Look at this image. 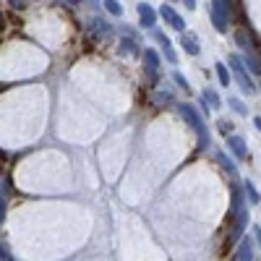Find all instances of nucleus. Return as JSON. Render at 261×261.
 Listing matches in <instances>:
<instances>
[{"label":"nucleus","instance_id":"obj_1","mask_svg":"<svg viewBox=\"0 0 261 261\" xmlns=\"http://www.w3.org/2000/svg\"><path fill=\"white\" fill-rule=\"evenodd\" d=\"M232 212H235V225H232V241H241V235L248 225V204L243 199L241 188H235L232 193Z\"/></svg>","mask_w":261,"mask_h":261},{"label":"nucleus","instance_id":"obj_2","mask_svg":"<svg viewBox=\"0 0 261 261\" xmlns=\"http://www.w3.org/2000/svg\"><path fill=\"white\" fill-rule=\"evenodd\" d=\"M180 110V115H183V120L196 130V136H199V146L201 149H206L209 146V130H206V125H204V120H201V115L193 110V105H180L178 107Z\"/></svg>","mask_w":261,"mask_h":261},{"label":"nucleus","instance_id":"obj_3","mask_svg":"<svg viewBox=\"0 0 261 261\" xmlns=\"http://www.w3.org/2000/svg\"><path fill=\"white\" fill-rule=\"evenodd\" d=\"M212 24L217 32L230 29V0H212Z\"/></svg>","mask_w":261,"mask_h":261},{"label":"nucleus","instance_id":"obj_4","mask_svg":"<svg viewBox=\"0 0 261 261\" xmlns=\"http://www.w3.org/2000/svg\"><path fill=\"white\" fill-rule=\"evenodd\" d=\"M230 71H232L235 81L241 84V89H243L246 94H251V92H253V84H251V79H248V71H246L241 55H230Z\"/></svg>","mask_w":261,"mask_h":261},{"label":"nucleus","instance_id":"obj_5","mask_svg":"<svg viewBox=\"0 0 261 261\" xmlns=\"http://www.w3.org/2000/svg\"><path fill=\"white\" fill-rule=\"evenodd\" d=\"M86 32H89V37L92 39H107L113 34V29H110V24L102 18V16H94V18H89V24H86Z\"/></svg>","mask_w":261,"mask_h":261},{"label":"nucleus","instance_id":"obj_6","mask_svg":"<svg viewBox=\"0 0 261 261\" xmlns=\"http://www.w3.org/2000/svg\"><path fill=\"white\" fill-rule=\"evenodd\" d=\"M238 39V45H241L243 50H246V63H248V68L253 71V73H261V55L248 45V39H246V34H238L235 37Z\"/></svg>","mask_w":261,"mask_h":261},{"label":"nucleus","instance_id":"obj_7","mask_svg":"<svg viewBox=\"0 0 261 261\" xmlns=\"http://www.w3.org/2000/svg\"><path fill=\"white\" fill-rule=\"evenodd\" d=\"M160 16H162L175 32H186V21L178 16V11H172V6H162V8H160Z\"/></svg>","mask_w":261,"mask_h":261},{"label":"nucleus","instance_id":"obj_8","mask_svg":"<svg viewBox=\"0 0 261 261\" xmlns=\"http://www.w3.org/2000/svg\"><path fill=\"white\" fill-rule=\"evenodd\" d=\"M139 16H141V18H139V21H141V27H144V29H151V27L157 24L160 11H154L149 3H139Z\"/></svg>","mask_w":261,"mask_h":261},{"label":"nucleus","instance_id":"obj_9","mask_svg":"<svg viewBox=\"0 0 261 261\" xmlns=\"http://www.w3.org/2000/svg\"><path fill=\"white\" fill-rule=\"evenodd\" d=\"M235 261H253V238H241L238 241Z\"/></svg>","mask_w":261,"mask_h":261},{"label":"nucleus","instance_id":"obj_10","mask_svg":"<svg viewBox=\"0 0 261 261\" xmlns=\"http://www.w3.org/2000/svg\"><path fill=\"white\" fill-rule=\"evenodd\" d=\"M144 65H146V71L154 76V81H157V71H160V53L157 50H144Z\"/></svg>","mask_w":261,"mask_h":261},{"label":"nucleus","instance_id":"obj_11","mask_svg":"<svg viewBox=\"0 0 261 261\" xmlns=\"http://www.w3.org/2000/svg\"><path fill=\"white\" fill-rule=\"evenodd\" d=\"M227 149L232 151L238 160H246L248 157V149H246V144H243L241 136H227Z\"/></svg>","mask_w":261,"mask_h":261},{"label":"nucleus","instance_id":"obj_12","mask_svg":"<svg viewBox=\"0 0 261 261\" xmlns=\"http://www.w3.org/2000/svg\"><path fill=\"white\" fill-rule=\"evenodd\" d=\"M154 39H157V45L165 50V58L170 60V63H175L178 58H175V50H172V45H170V39H167V34L165 32H154Z\"/></svg>","mask_w":261,"mask_h":261},{"label":"nucleus","instance_id":"obj_13","mask_svg":"<svg viewBox=\"0 0 261 261\" xmlns=\"http://www.w3.org/2000/svg\"><path fill=\"white\" fill-rule=\"evenodd\" d=\"M183 47H186V53H188V55H199V53H201L199 39H196L193 34H183Z\"/></svg>","mask_w":261,"mask_h":261},{"label":"nucleus","instance_id":"obj_14","mask_svg":"<svg viewBox=\"0 0 261 261\" xmlns=\"http://www.w3.org/2000/svg\"><path fill=\"white\" fill-rule=\"evenodd\" d=\"M204 99H206V105L212 107V110H217V107L222 105V99H220V94L217 92H212V89H204Z\"/></svg>","mask_w":261,"mask_h":261},{"label":"nucleus","instance_id":"obj_15","mask_svg":"<svg viewBox=\"0 0 261 261\" xmlns=\"http://www.w3.org/2000/svg\"><path fill=\"white\" fill-rule=\"evenodd\" d=\"M217 162H220V165H222V167L230 172V175H238V167L232 165V160H230L227 154H222V151H220V154H217Z\"/></svg>","mask_w":261,"mask_h":261},{"label":"nucleus","instance_id":"obj_16","mask_svg":"<svg viewBox=\"0 0 261 261\" xmlns=\"http://www.w3.org/2000/svg\"><path fill=\"white\" fill-rule=\"evenodd\" d=\"M243 188H246V196H248L251 204H258V201H261V196H258V191L251 186V180H243Z\"/></svg>","mask_w":261,"mask_h":261},{"label":"nucleus","instance_id":"obj_17","mask_svg":"<svg viewBox=\"0 0 261 261\" xmlns=\"http://www.w3.org/2000/svg\"><path fill=\"white\" fill-rule=\"evenodd\" d=\"M217 79H220V84H222V86H227V84L232 81V79H230V71L225 68L222 63H217Z\"/></svg>","mask_w":261,"mask_h":261},{"label":"nucleus","instance_id":"obj_18","mask_svg":"<svg viewBox=\"0 0 261 261\" xmlns=\"http://www.w3.org/2000/svg\"><path fill=\"white\" fill-rule=\"evenodd\" d=\"M105 8H107V13H113V16H123V6L118 3V0H105Z\"/></svg>","mask_w":261,"mask_h":261},{"label":"nucleus","instance_id":"obj_19","mask_svg":"<svg viewBox=\"0 0 261 261\" xmlns=\"http://www.w3.org/2000/svg\"><path fill=\"white\" fill-rule=\"evenodd\" d=\"M230 107H232V110H235L238 115H246V113H248V110H246V105H243V102H238L235 97L230 99Z\"/></svg>","mask_w":261,"mask_h":261},{"label":"nucleus","instance_id":"obj_20","mask_svg":"<svg viewBox=\"0 0 261 261\" xmlns=\"http://www.w3.org/2000/svg\"><path fill=\"white\" fill-rule=\"evenodd\" d=\"M167 102H170V94L160 92V94H157V105H167Z\"/></svg>","mask_w":261,"mask_h":261},{"label":"nucleus","instance_id":"obj_21","mask_svg":"<svg viewBox=\"0 0 261 261\" xmlns=\"http://www.w3.org/2000/svg\"><path fill=\"white\" fill-rule=\"evenodd\" d=\"M175 81H178V84H180V86H183V89H188V84H186V79H183V76H180V73H175Z\"/></svg>","mask_w":261,"mask_h":261},{"label":"nucleus","instance_id":"obj_22","mask_svg":"<svg viewBox=\"0 0 261 261\" xmlns=\"http://www.w3.org/2000/svg\"><path fill=\"white\" fill-rule=\"evenodd\" d=\"M183 3H186V8H188V11H193V8H196V0H183Z\"/></svg>","mask_w":261,"mask_h":261},{"label":"nucleus","instance_id":"obj_23","mask_svg":"<svg viewBox=\"0 0 261 261\" xmlns=\"http://www.w3.org/2000/svg\"><path fill=\"white\" fill-rule=\"evenodd\" d=\"M256 241H258V248H261V227L256 225Z\"/></svg>","mask_w":261,"mask_h":261},{"label":"nucleus","instance_id":"obj_24","mask_svg":"<svg viewBox=\"0 0 261 261\" xmlns=\"http://www.w3.org/2000/svg\"><path fill=\"white\" fill-rule=\"evenodd\" d=\"M253 125H256V128L261 130V118H256V120H253Z\"/></svg>","mask_w":261,"mask_h":261},{"label":"nucleus","instance_id":"obj_25","mask_svg":"<svg viewBox=\"0 0 261 261\" xmlns=\"http://www.w3.org/2000/svg\"><path fill=\"white\" fill-rule=\"evenodd\" d=\"M68 3H76V0H68Z\"/></svg>","mask_w":261,"mask_h":261}]
</instances>
